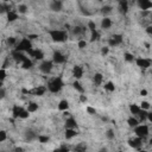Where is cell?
Here are the masks:
<instances>
[{"mask_svg": "<svg viewBox=\"0 0 152 152\" xmlns=\"http://www.w3.org/2000/svg\"><path fill=\"white\" fill-rule=\"evenodd\" d=\"M139 152H148V151H146V150H139Z\"/></svg>", "mask_w": 152, "mask_h": 152, "instance_id": "obj_60", "label": "cell"}, {"mask_svg": "<svg viewBox=\"0 0 152 152\" xmlns=\"http://www.w3.org/2000/svg\"><path fill=\"white\" fill-rule=\"evenodd\" d=\"M112 10H113L112 6H104V7L101 9V12H102L104 14H108V13L112 12Z\"/></svg>", "mask_w": 152, "mask_h": 152, "instance_id": "obj_36", "label": "cell"}, {"mask_svg": "<svg viewBox=\"0 0 152 152\" xmlns=\"http://www.w3.org/2000/svg\"><path fill=\"white\" fill-rule=\"evenodd\" d=\"M111 26H112V20H111L109 18L105 17V18L102 19V22H101V28H102L104 30H107V29H109Z\"/></svg>", "mask_w": 152, "mask_h": 152, "instance_id": "obj_19", "label": "cell"}, {"mask_svg": "<svg viewBox=\"0 0 152 152\" xmlns=\"http://www.w3.org/2000/svg\"><path fill=\"white\" fill-rule=\"evenodd\" d=\"M130 112L133 114V115H138L139 112H140V107L138 105H130Z\"/></svg>", "mask_w": 152, "mask_h": 152, "instance_id": "obj_26", "label": "cell"}, {"mask_svg": "<svg viewBox=\"0 0 152 152\" xmlns=\"http://www.w3.org/2000/svg\"><path fill=\"white\" fill-rule=\"evenodd\" d=\"M0 88H3V81H0Z\"/></svg>", "mask_w": 152, "mask_h": 152, "instance_id": "obj_61", "label": "cell"}, {"mask_svg": "<svg viewBox=\"0 0 152 152\" xmlns=\"http://www.w3.org/2000/svg\"><path fill=\"white\" fill-rule=\"evenodd\" d=\"M45 92H46V87L39 86V87H37V88L33 90V94L37 95V96H43V95L45 94Z\"/></svg>", "mask_w": 152, "mask_h": 152, "instance_id": "obj_21", "label": "cell"}, {"mask_svg": "<svg viewBox=\"0 0 152 152\" xmlns=\"http://www.w3.org/2000/svg\"><path fill=\"white\" fill-rule=\"evenodd\" d=\"M141 144H143V139H140V138H138V137L128 140V145H130L131 147H133V148H140Z\"/></svg>", "mask_w": 152, "mask_h": 152, "instance_id": "obj_13", "label": "cell"}, {"mask_svg": "<svg viewBox=\"0 0 152 152\" xmlns=\"http://www.w3.org/2000/svg\"><path fill=\"white\" fill-rule=\"evenodd\" d=\"M17 19H18V13H17V12H14V11H10V12H7V20H9L10 23L16 22Z\"/></svg>", "mask_w": 152, "mask_h": 152, "instance_id": "obj_22", "label": "cell"}, {"mask_svg": "<svg viewBox=\"0 0 152 152\" xmlns=\"http://www.w3.org/2000/svg\"><path fill=\"white\" fill-rule=\"evenodd\" d=\"M23 109H24V108H23L22 106H18V105H14V106H13V108H12V117H13L14 119H18Z\"/></svg>", "mask_w": 152, "mask_h": 152, "instance_id": "obj_16", "label": "cell"}, {"mask_svg": "<svg viewBox=\"0 0 152 152\" xmlns=\"http://www.w3.org/2000/svg\"><path fill=\"white\" fill-rule=\"evenodd\" d=\"M11 10H10V6L7 5V4H1L0 5V13H4V12H10Z\"/></svg>", "mask_w": 152, "mask_h": 152, "instance_id": "obj_33", "label": "cell"}, {"mask_svg": "<svg viewBox=\"0 0 152 152\" xmlns=\"http://www.w3.org/2000/svg\"><path fill=\"white\" fill-rule=\"evenodd\" d=\"M37 109H38V105H37L36 102H30L29 106H28V108H26V111H28L29 113H33V112H36Z\"/></svg>", "mask_w": 152, "mask_h": 152, "instance_id": "obj_29", "label": "cell"}, {"mask_svg": "<svg viewBox=\"0 0 152 152\" xmlns=\"http://www.w3.org/2000/svg\"><path fill=\"white\" fill-rule=\"evenodd\" d=\"M119 12L121 14H126L128 12V3L126 1V0H121V1H119Z\"/></svg>", "mask_w": 152, "mask_h": 152, "instance_id": "obj_14", "label": "cell"}, {"mask_svg": "<svg viewBox=\"0 0 152 152\" xmlns=\"http://www.w3.org/2000/svg\"><path fill=\"white\" fill-rule=\"evenodd\" d=\"M108 51H109V48H102V50H101V55H107L108 54Z\"/></svg>", "mask_w": 152, "mask_h": 152, "instance_id": "obj_53", "label": "cell"}, {"mask_svg": "<svg viewBox=\"0 0 152 152\" xmlns=\"http://www.w3.org/2000/svg\"><path fill=\"white\" fill-rule=\"evenodd\" d=\"M104 88H105V90H107V92H114V90H115V86H114V83H113L112 81L107 82V83L104 86Z\"/></svg>", "mask_w": 152, "mask_h": 152, "instance_id": "obj_30", "label": "cell"}, {"mask_svg": "<svg viewBox=\"0 0 152 152\" xmlns=\"http://www.w3.org/2000/svg\"><path fill=\"white\" fill-rule=\"evenodd\" d=\"M86 46H87V42H86V41H83V39L79 41V48H80V49H85Z\"/></svg>", "mask_w": 152, "mask_h": 152, "instance_id": "obj_47", "label": "cell"}, {"mask_svg": "<svg viewBox=\"0 0 152 152\" xmlns=\"http://www.w3.org/2000/svg\"><path fill=\"white\" fill-rule=\"evenodd\" d=\"M49 35H50L51 39L54 42H56V43H62V42L67 41V38H68V33L64 30H57V29L50 30L49 31Z\"/></svg>", "mask_w": 152, "mask_h": 152, "instance_id": "obj_1", "label": "cell"}, {"mask_svg": "<svg viewBox=\"0 0 152 152\" xmlns=\"http://www.w3.org/2000/svg\"><path fill=\"white\" fill-rule=\"evenodd\" d=\"M29 115H30V113L26 109H23L20 115H19V119H26V118H29Z\"/></svg>", "mask_w": 152, "mask_h": 152, "instance_id": "obj_41", "label": "cell"}, {"mask_svg": "<svg viewBox=\"0 0 152 152\" xmlns=\"http://www.w3.org/2000/svg\"><path fill=\"white\" fill-rule=\"evenodd\" d=\"M62 1H59V0H54V1L50 3V10H52L54 12H59L62 10Z\"/></svg>", "mask_w": 152, "mask_h": 152, "instance_id": "obj_11", "label": "cell"}, {"mask_svg": "<svg viewBox=\"0 0 152 152\" xmlns=\"http://www.w3.org/2000/svg\"><path fill=\"white\" fill-rule=\"evenodd\" d=\"M85 30L82 29V28H80V26H76V28H74V30H72V32H74V35H80V33H82Z\"/></svg>", "mask_w": 152, "mask_h": 152, "instance_id": "obj_43", "label": "cell"}, {"mask_svg": "<svg viewBox=\"0 0 152 152\" xmlns=\"http://www.w3.org/2000/svg\"><path fill=\"white\" fill-rule=\"evenodd\" d=\"M87 100H88V99H87L86 95H83V94L80 95V101H81V102H87Z\"/></svg>", "mask_w": 152, "mask_h": 152, "instance_id": "obj_54", "label": "cell"}, {"mask_svg": "<svg viewBox=\"0 0 152 152\" xmlns=\"http://www.w3.org/2000/svg\"><path fill=\"white\" fill-rule=\"evenodd\" d=\"M12 57H13V59H14L17 63H23V62L28 58L23 52H19V51H16V50L12 52Z\"/></svg>", "mask_w": 152, "mask_h": 152, "instance_id": "obj_9", "label": "cell"}, {"mask_svg": "<svg viewBox=\"0 0 152 152\" xmlns=\"http://www.w3.org/2000/svg\"><path fill=\"white\" fill-rule=\"evenodd\" d=\"M100 39V33L98 30L95 31H92V36H90V42H96Z\"/></svg>", "mask_w": 152, "mask_h": 152, "instance_id": "obj_31", "label": "cell"}, {"mask_svg": "<svg viewBox=\"0 0 152 152\" xmlns=\"http://www.w3.org/2000/svg\"><path fill=\"white\" fill-rule=\"evenodd\" d=\"M72 76L76 79V81L80 80L82 76H83V68L81 65H75L72 68Z\"/></svg>", "mask_w": 152, "mask_h": 152, "instance_id": "obj_8", "label": "cell"}, {"mask_svg": "<svg viewBox=\"0 0 152 152\" xmlns=\"http://www.w3.org/2000/svg\"><path fill=\"white\" fill-rule=\"evenodd\" d=\"M37 139H38V141L42 143V144H45V143H48V141L50 140V138H49L48 135H38Z\"/></svg>", "mask_w": 152, "mask_h": 152, "instance_id": "obj_34", "label": "cell"}, {"mask_svg": "<svg viewBox=\"0 0 152 152\" xmlns=\"http://www.w3.org/2000/svg\"><path fill=\"white\" fill-rule=\"evenodd\" d=\"M18 11H19V13L25 14V13L28 12V6H26V5H24V4H22V5H19V6H18Z\"/></svg>", "mask_w": 152, "mask_h": 152, "instance_id": "obj_35", "label": "cell"}, {"mask_svg": "<svg viewBox=\"0 0 152 152\" xmlns=\"http://www.w3.org/2000/svg\"><path fill=\"white\" fill-rule=\"evenodd\" d=\"M138 6L143 11H148L152 7V3L150 1V0H139V1H138Z\"/></svg>", "mask_w": 152, "mask_h": 152, "instance_id": "obj_10", "label": "cell"}, {"mask_svg": "<svg viewBox=\"0 0 152 152\" xmlns=\"http://www.w3.org/2000/svg\"><path fill=\"white\" fill-rule=\"evenodd\" d=\"M87 112H88L89 114H95V113H96V109H95V108H93V107H89V106H88V107H87Z\"/></svg>", "mask_w": 152, "mask_h": 152, "instance_id": "obj_51", "label": "cell"}, {"mask_svg": "<svg viewBox=\"0 0 152 152\" xmlns=\"http://www.w3.org/2000/svg\"><path fill=\"white\" fill-rule=\"evenodd\" d=\"M26 38H28L29 41H32V39H36V38H38V35H29Z\"/></svg>", "mask_w": 152, "mask_h": 152, "instance_id": "obj_52", "label": "cell"}, {"mask_svg": "<svg viewBox=\"0 0 152 152\" xmlns=\"http://www.w3.org/2000/svg\"><path fill=\"white\" fill-rule=\"evenodd\" d=\"M72 87H74L76 90H77L79 93H81V94H83V93H85V88L81 86V83H80L79 81H75V82L72 83Z\"/></svg>", "mask_w": 152, "mask_h": 152, "instance_id": "obj_27", "label": "cell"}, {"mask_svg": "<svg viewBox=\"0 0 152 152\" xmlns=\"http://www.w3.org/2000/svg\"><path fill=\"white\" fill-rule=\"evenodd\" d=\"M6 138H7V133H6V131L0 130V143L5 141V140H6Z\"/></svg>", "mask_w": 152, "mask_h": 152, "instance_id": "obj_37", "label": "cell"}, {"mask_svg": "<svg viewBox=\"0 0 152 152\" xmlns=\"http://www.w3.org/2000/svg\"><path fill=\"white\" fill-rule=\"evenodd\" d=\"M63 86H64V82L62 81V79L61 77H55V79L49 81L46 89H49L51 93H58L63 88Z\"/></svg>", "mask_w": 152, "mask_h": 152, "instance_id": "obj_2", "label": "cell"}, {"mask_svg": "<svg viewBox=\"0 0 152 152\" xmlns=\"http://www.w3.org/2000/svg\"><path fill=\"white\" fill-rule=\"evenodd\" d=\"M57 152H69V148H68L65 145H63V146H61L59 148H57Z\"/></svg>", "mask_w": 152, "mask_h": 152, "instance_id": "obj_49", "label": "cell"}, {"mask_svg": "<svg viewBox=\"0 0 152 152\" xmlns=\"http://www.w3.org/2000/svg\"><path fill=\"white\" fill-rule=\"evenodd\" d=\"M119 152H124V151H119Z\"/></svg>", "mask_w": 152, "mask_h": 152, "instance_id": "obj_62", "label": "cell"}, {"mask_svg": "<svg viewBox=\"0 0 152 152\" xmlns=\"http://www.w3.org/2000/svg\"><path fill=\"white\" fill-rule=\"evenodd\" d=\"M99 152H108V151H107V148H105V147H104V148H101Z\"/></svg>", "mask_w": 152, "mask_h": 152, "instance_id": "obj_59", "label": "cell"}, {"mask_svg": "<svg viewBox=\"0 0 152 152\" xmlns=\"http://www.w3.org/2000/svg\"><path fill=\"white\" fill-rule=\"evenodd\" d=\"M134 133L140 139L146 138L148 135V127H147V125H138L137 127H134Z\"/></svg>", "mask_w": 152, "mask_h": 152, "instance_id": "obj_4", "label": "cell"}, {"mask_svg": "<svg viewBox=\"0 0 152 152\" xmlns=\"http://www.w3.org/2000/svg\"><path fill=\"white\" fill-rule=\"evenodd\" d=\"M124 57H125V61H127V62H133V59H134L133 55L132 54H128V52H126Z\"/></svg>", "mask_w": 152, "mask_h": 152, "instance_id": "obj_42", "label": "cell"}, {"mask_svg": "<svg viewBox=\"0 0 152 152\" xmlns=\"http://www.w3.org/2000/svg\"><path fill=\"white\" fill-rule=\"evenodd\" d=\"M52 65H54V63L51 61H43L39 65V70L43 74H50L52 70Z\"/></svg>", "mask_w": 152, "mask_h": 152, "instance_id": "obj_5", "label": "cell"}, {"mask_svg": "<svg viewBox=\"0 0 152 152\" xmlns=\"http://www.w3.org/2000/svg\"><path fill=\"white\" fill-rule=\"evenodd\" d=\"M135 63H137V65H138L139 68H141V69H147V68L151 67V59H148V58L138 57V58L135 59Z\"/></svg>", "mask_w": 152, "mask_h": 152, "instance_id": "obj_7", "label": "cell"}, {"mask_svg": "<svg viewBox=\"0 0 152 152\" xmlns=\"http://www.w3.org/2000/svg\"><path fill=\"white\" fill-rule=\"evenodd\" d=\"M6 76H7L6 70L4 68H1V69H0V81H4L6 79Z\"/></svg>", "mask_w": 152, "mask_h": 152, "instance_id": "obj_40", "label": "cell"}, {"mask_svg": "<svg viewBox=\"0 0 152 152\" xmlns=\"http://www.w3.org/2000/svg\"><path fill=\"white\" fill-rule=\"evenodd\" d=\"M76 127H77V122H76V120H75L72 117H69V118L65 120V130H67V128L75 130Z\"/></svg>", "mask_w": 152, "mask_h": 152, "instance_id": "obj_15", "label": "cell"}, {"mask_svg": "<svg viewBox=\"0 0 152 152\" xmlns=\"http://www.w3.org/2000/svg\"><path fill=\"white\" fill-rule=\"evenodd\" d=\"M14 152H23V148L22 147H16L14 148Z\"/></svg>", "mask_w": 152, "mask_h": 152, "instance_id": "obj_58", "label": "cell"}, {"mask_svg": "<svg viewBox=\"0 0 152 152\" xmlns=\"http://www.w3.org/2000/svg\"><path fill=\"white\" fill-rule=\"evenodd\" d=\"M32 65H33V63H32V61H31L30 58H26V59L22 63V68H23V69H31Z\"/></svg>", "mask_w": 152, "mask_h": 152, "instance_id": "obj_28", "label": "cell"}, {"mask_svg": "<svg viewBox=\"0 0 152 152\" xmlns=\"http://www.w3.org/2000/svg\"><path fill=\"white\" fill-rule=\"evenodd\" d=\"M147 120L152 121V113H150V112H147Z\"/></svg>", "mask_w": 152, "mask_h": 152, "instance_id": "obj_57", "label": "cell"}, {"mask_svg": "<svg viewBox=\"0 0 152 152\" xmlns=\"http://www.w3.org/2000/svg\"><path fill=\"white\" fill-rule=\"evenodd\" d=\"M69 108V102L67 100H61L58 104V109L59 111H68Z\"/></svg>", "mask_w": 152, "mask_h": 152, "instance_id": "obj_24", "label": "cell"}, {"mask_svg": "<svg viewBox=\"0 0 152 152\" xmlns=\"http://www.w3.org/2000/svg\"><path fill=\"white\" fill-rule=\"evenodd\" d=\"M37 134L33 132V131H31V130H28L26 132H25V140L26 141H32V140H35V139H37Z\"/></svg>", "mask_w": 152, "mask_h": 152, "instance_id": "obj_17", "label": "cell"}, {"mask_svg": "<svg viewBox=\"0 0 152 152\" xmlns=\"http://www.w3.org/2000/svg\"><path fill=\"white\" fill-rule=\"evenodd\" d=\"M139 118H140V121L143 122V121H145V120H147V111H144V109H140V112H139Z\"/></svg>", "mask_w": 152, "mask_h": 152, "instance_id": "obj_32", "label": "cell"}, {"mask_svg": "<svg viewBox=\"0 0 152 152\" xmlns=\"http://www.w3.org/2000/svg\"><path fill=\"white\" fill-rule=\"evenodd\" d=\"M6 96V90L4 88H0V100H3Z\"/></svg>", "mask_w": 152, "mask_h": 152, "instance_id": "obj_50", "label": "cell"}, {"mask_svg": "<svg viewBox=\"0 0 152 152\" xmlns=\"http://www.w3.org/2000/svg\"><path fill=\"white\" fill-rule=\"evenodd\" d=\"M140 95H141V96H146V95H147V90H146V89H143V90L140 92Z\"/></svg>", "mask_w": 152, "mask_h": 152, "instance_id": "obj_56", "label": "cell"}, {"mask_svg": "<svg viewBox=\"0 0 152 152\" xmlns=\"http://www.w3.org/2000/svg\"><path fill=\"white\" fill-rule=\"evenodd\" d=\"M108 45H109V46H117V45H118V43H117L112 37H111V38L108 39Z\"/></svg>", "mask_w": 152, "mask_h": 152, "instance_id": "obj_48", "label": "cell"}, {"mask_svg": "<svg viewBox=\"0 0 152 152\" xmlns=\"http://www.w3.org/2000/svg\"><path fill=\"white\" fill-rule=\"evenodd\" d=\"M102 80H104V76H102V74H100V72H96V74L94 75V77H93V81H94V83H95L96 86H100V85L102 83Z\"/></svg>", "mask_w": 152, "mask_h": 152, "instance_id": "obj_20", "label": "cell"}, {"mask_svg": "<svg viewBox=\"0 0 152 152\" xmlns=\"http://www.w3.org/2000/svg\"><path fill=\"white\" fill-rule=\"evenodd\" d=\"M127 124H128L130 127L134 128V127H137V126L139 125V120H137L134 117H130V118L127 119Z\"/></svg>", "mask_w": 152, "mask_h": 152, "instance_id": "obj_23", "label": "cell"}, {"mask_svg": "<svg viewBox=\"0 0 152 152\" xmlns=\"http://www.w3.org/2000/svg\"><path fill=\"white\" fill-rule=\"evenodd\" d=\"M75 152H87V145L85 143H81L75 146Z\"/></svg>", "mask_w": 152, "mask_h": 152, "instance_id": "obj_25", "label": "cell"}, {"mask_svg": "<svg viewBox=\"0 0 152 152\" xmlns=\"http://www.w3.org/2000/svg\"><path fill=\"white\" fill-rule=\"evenodd\" d=\"M31 49H32V43H31V41H29L28 38H23V39L17 44V46H16V51H19V52H24V51L29 52Z\"/></svg>", "mask_w": 152, "mask_h": 152, "instance_id": "obj_3", "label": "cell"}, {"mask_svg": "<svg viewBox=\"0 0 152 152\" xmlns=\"http://www.w3.org/2000/svg\"><path fill=\"white\" fill-rule=\"evenodd\" d=\"M64 135H65V139H72L74 137L77 135V132H76L75 130H71V128H67Z\"/></svg>", "mask_w": 152, "mask_h": 152, "instance_id": "obj_18", "label": "cell"}, {"mask_svg": "<svg viewBox=\"0 0 152 152\" xmlns=\"http://www.w3.org/2000/svg\"><path fill=\"white\" fill-rule=\"evenodd\" d=\"M112 38L118 43V45L122 43V36L121 35H114V36H112Z\"/></svg>", "mask_w": 152, "mask_h": 152, "instance_id": "obj_38", "label": "cell"}, {"mask_svg": "<svg viewBox=\"0 0 152 152\" xmlns=\"http://www.w3.org/2000/svg\"><path fill=\"white\" fill-rule=\"evenodd\" d=\"M140 105H141V106H140V109H144V111H148V109H150V102L143 101Z\"/></svg>", "mask_w": 152, "mask_h": 152, "instance_id": "obj_39", "label": "cell"}, {"mask_svg": "<svg viewBox=\"0 0 152 152\" xmlns=\"http://www.w3.org/2000/svg\"><path fill=\"white\" fill-rule=\"evenodd\" d=\"M88 29L90 30V32H92V31H95V30H96L95 23H94V22H89V23H88Z\"/></svg>", "mask_w": 152, "mask_h": 152, "instance_id": "obj_45", "label": "cell"}, {"mask_svg": "<svg viewBox=\"0 0 152 152\" xmlns=\"http://www.w3.org/2000/svg\"><path fill=\"white\" fill-rule=\"evenodd\" d=\"M67 61V57L59 52V51H55L54 55H52V63H56V64H62Z\"/></svg>", "mask_w": 152, "mask_h": 152, "instance_id": "obj_6", "label": "cell"}, {"mask_svg": "<svg viewBox=\"0 0 152 152\" xmlns=\"http://www.w3.org/2000/svg\"><path fill=\"white\" fill-rule=\"evenodd\" d=\"M106 137L109 139V140H112V139H114V132L112 131V130H108L107 132H106Z\"/></svg>", "mask_w": 152, "mask_h": 152, "instance_id": "obj_44", "label": "cell"}, {"mask_svg": "<svg viewBox=\"0 0 152 152\" xmlns=\"http://www.w3.org/2000/svg\"><path fill=\"white\" fill-rule=\"evenodd\" d=\"M146 32L151 36V35H152V26H147V28H146Z\"/></svg>", "mask_w": 152, "mask_h": 152, "instance_id": "obj_55", "label": "cell"}, {"mask_svg": "<svg viewBox=\"0 0 152 152\" xmlns=\"http://www.w3.org/2000/svg\"><path fill=\"white\" fill-rule=\"evenodd\" d=\"M6 42H7V44H9V45H14V44H16V42H17V39H16L14 37H9Z\"/></svg>", "mask_w": 152, "mask_h": 152, "instance_id": "obj_46", "label": "cell"}, {"mask_svg": "<svg viewBox=\"0 0 152 152\" xmlns=\"http://www.w3.org/2000/svg\"><path fill=\"white\" fill-rule=\"evenodd\" d=\"M28 54H29L31 57H35L37 61H38V59H43V58H44V54H43V51H42V50H38V49H37V50L31 49Z\"/></svg>", "mask_w": 152, "mask_h": 152, "instance_id": "obj_12", "label": "cell"}]
</instances>
